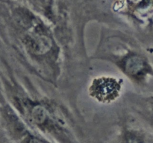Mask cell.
Returning a JSON list of instances; mask_svg holds the SVG:
<instances>
[{
	"label": "cell",
	"mask_w": 153,
	"mask_h": 143,
	"mask_svg": "<svg viewBox=\"0 0 153 143\" xmlns=\"http://www.w3.org/2000/svg\"><path fill=\"white\" fill-rule=\"evenodd\" d=\"M143 68V62L137 57H132L126 61V69L131 74H137Z\"/></svg>",
	"instance_id": "cell-1"
},
{
	"label": "cell",
	"mask_w": 153,
	"mask_h": 143,
	"mask_svg": "<svg viewBox=\"0 0 153 143\" xmlns=\"http://www.w3.org/2000/svg\"><path fill=\"white\" fill-rule=\"evenodd\" d=\"M46 110L43 107L37 106L32 111V117L37 123H43L46 117Z\"/></svg>",
	"instance_id": "cell-2"
}]
</instances>
